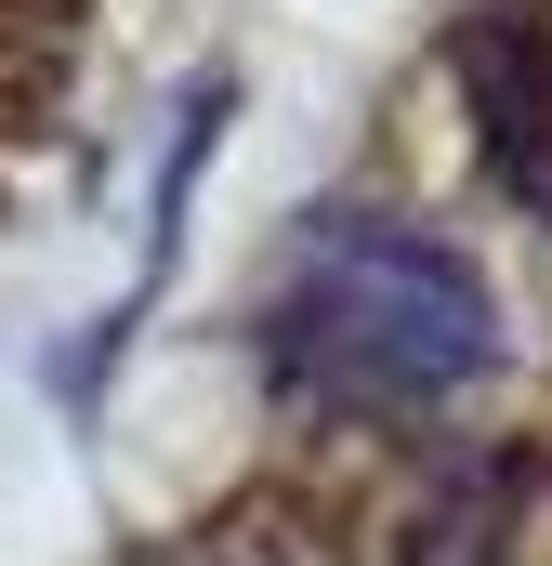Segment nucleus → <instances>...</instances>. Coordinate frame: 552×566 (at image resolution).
I'll return each instance as SVG.
<instances>
[{
	"label": "nucleus",
	"mask_w": 552,
	"mask_h": 566,
	"mask_svg": "<svg viewBox=\"0 0 552 566\" xmlns=\"http://www.w3.org/2000/svg\"><path fill=\"white\" fill-rule=\"evenodd\" d=\"M276 356H289V382H316V396L421 409V396H460V382L500 356V303H487V277H474L447 238L355 211V224L302 238L289 303H276Z\"/></svg>",
	"instance_id": "obj_1"
},
{
	"label": "nucleus",
	"mask_w": 552,
	"mask_h": 566,
	"mask_svg": "<svg viewBox=\"0 0 552 566\" xmlns=\"http://www.w3.org/2000/svg\"><path fill=\"white\" fill-rule=\"evenodd\" d=\"M474 106L500 133V171L513 198L552 211V0H500L487 40H474Z\"/></svg>",
	"instance_id": "obj_2"
},
{
	"label": "nucleus",
	"mask_w": 552,
	"mask_h": 566,
	"mask_svg": "<svg viewBox=\"0 0 552 566\" xmlns=\"http://www.w3.org/2000/svg\"><path fill=\"white\" fill-rule=\"evenodd\" d=\"M408 566H500V474L474 461L434 514H421V541H408Z\"/></svg>",
	"instance_id": "obj_3"
}]
</instances>
